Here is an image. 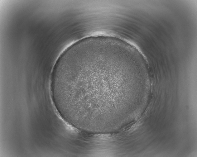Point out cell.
I'll list each match as a JSON object with an SVG mask.
<instances>
[{"label": "cell", "mask_w": 197, "mask_h": 157, "mask_svg": "<svg viewBox=\"0 0 197 157\" xmlns=\"http://www.w3.org/2000/svg\"><path fill=\"white\" fill-rule=\"evenodd\" d=\"M118 61L97 55L61 66L57 82L63 106L75 119L103 121L113 115Z\"/></svg>", "instance_id": "obj_1"}]
</instances>
